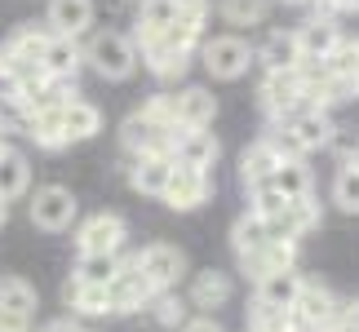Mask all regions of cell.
Returning a JSON list of instances; mask_svg holds the SVG:
<instances>
[{
  "mask_svg": "<svg viewBox=\"0 0 359 332\" xmlns=\"http://www.w3.org/2000/svg\"><path fill=\"white\" fill-rule=\"evenodd\" d=\"M137 45L124 32H93L85 40V67H93L102 80H129L137 71Z\"/></svg>",
  "mask_w": 359,
  "mask_h": 332,
  "instance_id": "cell-1",
  "label": "cell"
},
{
  "mask_svg": "<svg viewBox=\"0 0 359 332\" xmlns=\"http://www.w3.org/2000/svg\"><path fill=\"white\" fill-rule=\"evenodd\" d=\"M293 319H297V332H328L333 324L346 319V301H341L328 284L306 279L297 301H293Z\"/></svg>",
  "mask_w": 359,
  "mask_h": 332,
  "instance_id": "cell-2",
  "label": "cell"
},
{
  "mask_svg": "<svg viewBox=\"0 0 359 332\" xmlns=\"http://www.w3.org/2000/svg\"><path fill=\"white\" fill-rule=\"evenodd\" d=\"M124 240H129V221L120 213H89L76 226L80 257H116V253H124Z\"/></svg>",
  "mask_w": 359,
  "mask_h": 332,
  "instance_id": "cell-3",
  "label": "cell"
},
{
  "mask_svg": "<svg viewBox=\"0 0 359 332\" xmlns=\"http://www.w3.org/2000/svg\"><path fill=\"white\" fill-rule=\"evenodd\" d=\"M257 98H262V116L271 120V129H284V124H293L297 116H306V98H302V80L297 71L293 76H266L262 80V89H257Z\"/></svg>",
  "mask_w": 359,
  "mask_h": 332,
  "instance_id": "cell-4",
  "label": "cell"
},
{
  "mask_svg": "<svg viewBox=\"0 0 359 332\" xmlns=\"http://www.w3.org/2000/svg\"><path fill=\"white\" fill-rule=\"evenodd\" d=\"M133 261V270L142 275V279L156 288V293H173L177 279H182V270H187V257H182V248H173V244H147V248H137V253L129 257Z\"/></svg>",
  "mask_w": 359,
  "mask_h": 332,
  "instance_id": "cell-5",
  "label": "cell"
},
{
  "mask_svg": "<svg viewBox=\"0 0 359 332\" xmlns=\"http://www.w3.org/2000/svg\"><path fill=\"white\" fill-rule=\"evenodd\" d=\"M200 58L213 80H240L253 67V45L244 36H204Z\"/></svg>",
  "mask_w": 359,
  "mask_h": 332,
  "instance_id": "cell-6",
  "label": "cell"
},
{
  "mask_svg": "<svg viewBox=\"0 0 359 332\" xmlns=\"http://www.w3.org/2000/svg\"><path fill=\"white\" fill-rule=\"evenodd\" d=\"M27 213H32V221H36L40 230L58 235V230H72L80 204H76V195L67 186H40L36 195H32V204H27Z\"/></svg>",
  "mask_w": 359,
  "mask_h": 332,
  "instance_id": "cell-7",
  "label": "cell"
},
{
  "mask_svg": "<svg viewBox=\"0 0 359 332\" xmlns=\"http://www.w3.org/2000/svg\"><path fill=\"white\" fill-rule=\"evenodd\" d=\"M169 155L177 169H196V173H213L217 164V137L209 129H177L169 137Z\"/></svg>",
  "mask_w": 359,
  "mask_h": 332,
  "instance_id": "cell-8",
  "label": "cell"
},
{
  "mask_svg": "<svg viewBox=\"0 0 359 332\" xmlns=\"http://www.w3.org/2000/svg\"><path fill=\"white\" fill-rule=\"evenodd\" d=\"M169 137H173V129H169V124H160L156 116H147V111H133V116L120 124V146L129 151V155L169 151Z\"/></svg>",
  "mask_w": 359,
  "mask_h": 332,
  "instance_id": "cell-9",
  "label": "cell"
},
{
  "mask_svg": "<svg viewBox=\"0 0 359 332\" xmlns=\"http://www.w3.org/2000/svg\"><path fill=\"white\" fill-rule=\"evenodd\" d=\"M213 195V173H196V169H173L169 186H164V204H169L173 213H191L200 209V204H209Z\"/></svg>",
  "mask_w": 359,
  "mask_h": 332,
  "instance_id": "cell-10",
  "label": "cell"
},
{
  "mask_svg": "<svg viewBox=\"0 0 359 332\" xmlns=\"http://www.w3.org/2000/svg\"><path fill=\"white\" fill-rule=\"evenodd\" d=\"M107 297H111V314H137V310H151V301H156V288H151L142 275L133 270V261L124 257V270L111 279Z\"/></svg>",
  "mask_w": 359,
  "mask_h": 332,
  "instance_id": "cell-11",
  "label": "cell"
},
{
  "mask_svg": "<svg viewBox=\"0 0 359 332\" xmlns=\"http://www.w3.org/2000/svg\"><path fill=\"white\" fill-rule=\"evenodd\" d=\"M169 102H173V124L177 129H209L213 116H217V98L204 85L177 89V93H169Z\"/></svg>",
  "mask_w": 359,
  "mask_h": 332,
  "instance_id": "cell-12",
  "label": "cell"
},
{
  "mask_svg": "<svg viewBox=\"0 0 359 332\" xmlns=\"http://www.w3.org/2000/svg\"><path fill=\"white\" fill-rule=\"evenodd\" d=\"M45 27H49V36L80 40L93 27V0H49Z\"/></svg>",
  "mask_w": 359,
  "mask_h": 332,
  "instance_id": "cell-13",
  "label": "cell"
},
{
  "mask_svg": "<svg viewBox=\"0 0 359 332\" xmlns=\"http://www.w3.org/2000/svg\"><path fill=\"white\" fill-rule=\"evenodd\" d=\"M173 155L169 151H151V155H133L129 164V186L133 191H142V195H164V186H169V177H173Z\"/></svg>",
  "mask_w": 359,
  "mask_h": 332,
  "instance_id": "cell-14",
  "label": "cell"
},
{
  "mask_svg": "<svg viewBox=\"0 0 359 332\" xmlns=\"http://www.w3.org/2000/svg\"><path fill=\"white\" fill-rule=\"evenodd\" d=\"M253 62L266 67V76H293L306 58H302L293 32H271L266 40H262V49H253Z\"/></svg>",
  "mask_w": 359,
  "mask_h": 332,
  "instance_id": "cell-15",
  "label": "cell"
},
{
  "mask_svg": "<svg viewBox=\"0 0 359 332\" xmlns=\"http://www.w3.org/2000/svg\"><path fill=\"white\" fill-rule=\"evenodd\" d=\"M80 67H85V49H80L76 40L49 36V45H45V58H40V71H45L49 80H58V85H76Z\"/></svg>",
  "mask_w": 359,
  "mask_h": 332,
  "instance_id": "cell-16",
  "label": "cell"
},
{
  "mask_svg": "<svg viewBox=\"0 0 359 332\" xmlns=\"http://www.w3.org/2000/svg\"><path fill=\"white\" fill-rule=\"evenodd\" d=\"M284 133L293 137V151L297 155H306V151H320L337 137V124L328 111H306V116H297L293 124H284Z\"/></svg>",
  "mask_w": 359,
  "mask_h": 332,
  "instance_id": "cell-17",
  "label": "cell"
},
{
  "mask_svg": "<svg viewBox=\"0 0 359 332\" xmlns=\"http://www.w3.org/2000/svg\"><path fill=\"white\" fill-rule=\"evenodd\" d=\"M231 297H236V284H231L226 270H200L196 279H191L187 306H196L200 314H213V310H222Z\"/></svg>",
  "mask_w": 359,
  "mask_h": 332,
  "instance_id": "cell-18",
  "label": "cell"
},
{
  "mask_svg": "<svg viewBox=\"0 0 359 332\" xmlns=\"http://www.w3.org/2000/svg\"><path fill=\"white\" fill-rule=\"evenodd\" d=\"M240 270L248 275V279H266L271 270H297V240H271L262 253L253 257H240Z\"/></svg>",
  "mask_w": 359,
  "mask_h": 332,
  "instance_id": "cell-19",
  "label": "cell"
},
{
  "mask_svg": "<svg viewBox=\"0 0 359 332\" xmlns=\"http://www.w3.org/2000/svg\"><path fill=\"white\" fill-rule=\"evenodd\" d=\"M297 49H302V58L306 62H324L328 53L337 49V40H341V27L333 22V18H306L297 27Z\"/></svg>",
  "mask_w": 359,
  "mask_h": 332,
  "instance_id": "cell-20",
  "label": "cell"
},
{
  "mask_svg": "<svg viewBox=\"0 0 359 332\" xmlns=\"http://www.w3.org/2000/svg\"><path fill=\"white\" fill-rule=\"evenodd\" d=\"M137 58L147 62V71L164 80V85H173V80H182L187 76V67H191V53L182 49H173V45H164V40H151V45H137Z\"/></svg>",
  "mask_w": 359,
  "mask_h": 332,
  "instance_id": "cell-21",
  "label": "cell"
},
{
  "mask_svg": "<svg viewBox=\"0 0 359 332\" xmlns=\"http://www.w3.org/2000/svg\"><path fill=\"white\" fill-rule=\"evenodd\" d=\"M177 5L182 0H137V22H133V45L164 36L177 22Z\"/></svg>",
  "mask_w": 359,
  "mask_h": 332,
  "instance_id": "cell-22",
  "label": "cell"
},
{
  "mask_svg": "<svg viewBox=\"0 0 359 332\" xmlns=\"http://www.w3.org/2000/svg\"><path fill=\"white\" fill-rule=\"evenodd\" d=\"M302 284H306V275L302 270H271L266 279H257V306H275V310H293V301L302 293Z\"/></svg>",
  "mask_w": 359,
  "mask_h": 332,
  "instance_id": "cell-23",
  "label": "cell"
},
{
  "mask_svg": "<svg viewBox=\"0 0 359 332\" xmlns=\"http://www.w3.org/2000/svg\"><path fill=\"white\" fill-rule=\"evenodd\" d=\"M280 146L271 142V137H257L253 146H244V155H240V177H244V186H257V182H271V173L280 169Z\"/></svg>",
  "mask_w": 359,
  "mask_h": 332,
  "instance_id": "cell-24",
  "label": "cell"
},
{
  "mask_svg": "<svg viewBox=\"0 0 359 332\" xmlns=\"http://www.w3.org/2000/svg\"><path fill=\"white\" fill-rule=\"evenodd\" d=\"M62 133H67V146L98 137L102 133V111L93 106L89 98H72V102L62 106Z\"/></svg>",
  "mask_w": 359,
  "mask_h": 332,
  "instance_id": "cell-25",
  "label": "cell"
},
{
  "mask_svg": "<svg viewBox=\"0 0 359 332\" xmlns=\"http://www.w3.org/2000/svg\"><path fill=\"white\" fill-rule=\"evenodd\" d=\"M67 106V102H62ZM62 106H40L27 116V137L40 146V151H62L67 146V133H62Z\"/></svg>",
  "mask_w": 359,
  "mask_h": 332,
  "instance_id": "cell-26",
  "label": "cell"
},
{
  "mask_svg": "<svg viewBox=\"0 0 359 332\" xmlns=\"http://www.w3.org/2000/svg\"><path fill=\"white\" fill-rule=\"evenodd\" d=\"M271 186L280 191L284 200H302V195H315V177H311V164L302 155H288L280 160V169L271 173Z\"/></svg>",
  "mask_w": 359,
  "mask_h": 332,
  "instance_id": "cell-27",
  "label": "cell"
},
{
  "mask_svg": "<svg viewBox=\"0 0 359 332\" xmlns=\"http://www.w3.org/2000/svg\"><path fill=\"white\" fill-rule=\"evenodd\" d=\"M320 67H324V76H328V80H337L341 89H351V93H355V80H359V36H341V40H337V49L328 53Z\"/></svg>",
  "mask_w": 359,
  "mask_h": 332,
  "instance_id": "cell-28",
  "label": "cell"
},
{
  "mask_svg": "<svg viewBox=\"0 0 359 332\" xmlns=\"http://www.w3.org/2000/svg\"><path fill=\"white\" fill-rule=\"evenodd\" d=\"M27 191H32V164H27V155L22 151H5L0 155V200H22Z\"/></svg>",
  "mask_w": 359,
  "mask_h": 332,
  "instance_id": "cell-29",
  "label": "cell"
},
{
  "mask_svg": "<svg viewBox=\"0 0 359 332\" xmlns=\"http://www.w3.org/2000/svg\"><path fill=\"white\" fill-rule=\"evenodd\" d=\"M62 297H67V306H72V314H85V319H98V314H111V297H107V288L80 284L76 275L67 279Z\"/></svg>",
  "mask_w": 359,
  "mask_h": 332,
  "instance_id": "cell-30",
  "label": "cell"
},
{
  "mask_svg": "<svg viewBox=\"0 0 359 332\" xmlns=\"http://www.w3.org/2000/svg\"><path fill=\"white\" fill-rule=\"evenodd\" d=\"M0 314L32 319L36 314V288L27 279H18V275H5V279H0Z\"/></svg>",
  "mask_w": 359,
  "mask_h": 332,
  "instance_id": "cell-31",
  "label": "cell"
},
{
  "mask_svg": "<svg viewBox=\"0 0 359 332\" xmlns=\"http://www.w3.org/2000/svg\"><path fill=\"white\" fill-rule=\"evenodd\" d=\"M266 244H271L266 221L253 217V213H240L236 226H231V248H236V257H253V253H262Z\"/></svg>",
  "mask_w": 359,
  "mask_h": 332,
  "instance_id": "cell-32",
  "label": "cell"
},
{
  "mask_svg": "<svg viewBox=\"0 0 359 332\" xmlns=\"http://www.w3.org/2000/svg\"><path fill=\"white\" fill-rule=\"evenodd\" d=\"M120 270H124V253H116V257H80L76 261V279L93 284V288H111V279Z\"/></svg>",
  "mask_w": 359,
  "mask_h": 332,
  "instance_id": "cell-33",
  "label": "cell"
},
{
  "mask_svg": "<svg viewBox=\"0 0 359 332\" xmlns=\"http://www.w3.org/2000/svg\"><path fill=\"white\" fill-rule=\"evenodd\" d=\"M217 13L231 27H257V22H266L271 0H217Z\"/></svg>",
  "mask_w": 359,
  "mask_h": 332,
  "instance_id": "cell-34",
  "label": "cell"
},
{
  "mask_svg": "<svg viewBox=\"0 0 359 332\" xmlns=\"http://www.w3.org/2000/svg\"><path fill=\"white\" fill-rule=\"evenodd\" d=\"M288 209V200L275 191L271 182H257V186H248V213L262 217V221H275V217H284Z\"/></svg>",
  "mask_w": 359,
  "mask_h": 332,
  "instance_id": "cell-35",
  "label": "cell"
},
{
  "mask_svg": "<svg viewBox=\"0 0 359 332\" xmlns=\"http://www.w3.org/2000/svg\"><path fill=\"white\" fill-rule=\"evenodd\" d=\"M248 332H297L293 310H275V306H257L248 310Z\"/></svg>",
  "mask_w": 359,
  "mask_h": 332,
  "instance_id": "cell-36",
  "label": "cell"
},
{
  "mask_svg": "<svg viewBox=\"0 0 359 332\" xmlns=\"http://www.w3.org/2000/svg\"><path fill=\"white\" fill-rule=\"evenodd\" d=\"M284 217L293 221V230H297V240H302L306 230H315L324 221V209H320V200H315V195H302V200H288Z\"/></svg>",
  "mask_w": 359,
  "mask_h": 332,
  "instance_id": "cell-37",
  "label": "cell"
},
{
  "mask_svg": "<svg viewBox=\"0 0 359 332\" xmlns=\"http://www.w3.org/2000/svg\"><path fill=\"white\" fill-rule=\"evenodd\" d=\"M151 314H156L160 328H182L191 314H187V301L177 293H156V301H151Z\"/></svg>",
  "mask_w": 359,
  "mask_h": 332,
  "instance_id": "cell-38",
  "label": "cell"
},
{
  "mask_svg": "<svg viewBox=\"0 0 359 332\" xmlns=\"http://www.w3.org/2000/svg\"><path fill=\"white\" fill-rule=\"evenodd\" d=\"M333 200H337L341 213H359V173L346 169V164H341L337 177H333Z\"/></svg>",
  "mask_w": 359,
  "mask_h": 332,
  "instance_id": "cell-39",
  "label": "cell"
},
{
  "mask_svg": "<svg viewBox=\"0 0 359 332\" xmlns=\"http://www.w3.org/2000/svg\"><path fill=\"white\" fill-rule=\"evenodd\" d=\"M27 116H32V111L13 98L9 89H0V137H5V133H22L27 129Z\"/></svg>",
  "mask_w": 359,
  "mask_h": 332,
  "instance_id": "cell-40",
  "label": "cell"
},
{
  "mask_svg": "<svg viewBox=\"0 0 359 332\" xmlns=\"http://www.w3.org/2000/svg\"><path fill=\"white\" fill-rule=\"evenodd\" d=\"M177 332H222V324H217L213 314H191V319L177 328Z\"/></svg>",
  "mask_w": 359,
  "mask_h": 332,
  "instance_id": "cell-41",
  "label": "cell"
},
{
  "mask_svg": "<svg viewBox=\"0 0 359 332\" xmlns=\"http://www.w3.org/2000/svg\"><path fill=\"white\" fill-rule=\"evenodd\" d=\"M40 332H85V328L76 324V314H62V319H49V324L40 328Z\"/></svg>",
  "mask_w": 359,
  "mask_h": 332,
  "instance_id": "cell-42",
  "label": "cell"
},
{
  "mask_svg": "<svg viewBox=\"0 0 359 332\" xmlns=\"http://www.w3.org/2000/svg\"><path fill=\"white\" fill-rule=\"evenodd\" d=\"M0 332H32V319H13V314H0Z\"/></svg>",
  "mask_w": 359,
  "mask_h": 332,
  "instance_id": "cell-43",
  "label": "cell"
},
{
  "mask_svg": "<svg viewBox=\"0 0 359 332\" xmlns=\"http://www.w3.org/2000/svg\"><path fill=\"white\" fill-rule=\"evenodd\" d=\"M341 164H346V169H355V173H359V137H355L351 146H341Z\"/></svg>",
  "mask_w": 359,
  "mask_h": 332,
  "instance_id": "cell-44",
  "label": "cell"
},
{
  "mask_svg": "<svg viewBox=\"0 0 359 332\" xmlns=\"http://www.w3.org/2000/svg\"><path fill=\"white\" fill-rule=\"evenodd\" d=\"M346 319H351V324H355V332H359V297H355V301H346Z\"/></svg>",
  "mask_w": 359,
  "mask_h": 332,
  "instance_id": "cell-45",
  "label": "cell"
},
{
  "mask_svg": "<svg viewBox=\"0 0 359 332\" xmlns=\"http://www.w3.org/2000/svg\"><path fill=\"white\" fill-rule=\"evenodd\" d=\"M328 332H355V324H351V319H341V324H333Z\"/></svg>",
  "mask_w": 359,
  "mask_h": 332,
  "instance_id": "cell-46",
  "label": "cell"
},
{
  "mask_svg": "<svg viewBox=\"0 0 359 332\" xmlns=\"http://www.w3.org/2000/svg\"><path fill=\"white\" fill-rule=\"evenodd\" d=\"M5 217H9V204H5V200H0V226H5Z\"/></svg>",
  "mask_w": 359,
  "mask_h": 332,
  "instance_id": "cell-47",
  "label": "cell"
},
{
  "mask_svg": "<svg viewBox=\"0 0 359 332\" xmlns=\"http://www.w3.org/2000/svg\"><path fill=\"white\" fill-rule=\"evenodd\" d=\"M346 9H355V13H359V0H346Z\"/></svg>",
  "mask_w": 359,
  "mask_h": 332,
  "instance_id": "cell-48",
  "label": "cell"
},
{
  "mask_svg": "<svg viewBox=\"0 0 359 332\" xmlns=\"http://www.w3.org/2000/svg\"><path fill=\"white\" fill-rule=\"evenodd\" d=\"M280 5H306V0H280Z\"/></svg>",
  "mask_w": 359,
  "mask_h": 332,
  "instance_id": "cell-49",
  "label": "cell"
},
{
  "mask_svg": "<svg viewBox=\"0 0 359 332\" xmlns=\"http://www.w3.org/2000/svg\"><path fill=\"white\" fill-rule=\"evenodd\" d=\"M5 151H9V142H5V137H0V155H5Z\"/></svg>",
  "mask_w": 359,
  "mask_h": 332,
  "instance_id": "cell-50",
  "label": "cell"
},
{
  "mask_svg": "<svg viewBox=\"0 0 359 332\" xmlns=\"http://www.w3.org/2000/svg\"><path fill=\"white\" fill-rule=\"evenodd\" d=\"M355 98H359V80H355Z\"/></svg>",
  "mask_w": 359,
  "mask_h": 332,
  "instance_id": "cell-51",
  "label": "cell"
},
{
  "mask_svg": "<svg viewBox=\"0 0 359 332\" xmlns=\"http://www.w3.org/2000/svg\"><path fill=\"white\" fill-rule=\"evenodd\" d=\"M85 332H89V328H85Z\"/></svg>",
  "mask_w": 359,
  "mask_h": 332,
  "instance_id": "cell-52",
  "label": "cell"
}]
</instances>
